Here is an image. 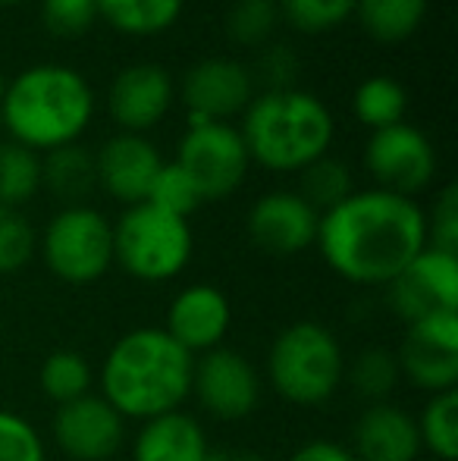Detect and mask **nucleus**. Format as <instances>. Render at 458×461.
Segmentation results:
<instances>
[{
	"mask_svg": "<svg viewBox=\"0 0 458 461\" xmlns=\"http://www.w3.org/2000/svg\"><path fill=\"white\" fill-rule=\"evenodd\" d=\"M280 19L283 16L276 0H232L223 16V29H227L229 41L242 44V48H257V44L270 41Z\"/></svg>",
	"mask_w": 458,
	"mask_h": 461,
	"instance_id": "nucleus-30",
	"label": "nucleus"
},
{
	"mask_svg": "<svg viewBox=\"0 0 458 461\" xmlns=\"http://www.w3.org/2000/svg\"><path fill=\"white\" fill-rule=\"evenodd\" d=\"M92 116V86L67 63H35L22 69L10 79L0 101V120L10 129V139L38 154L79 141Z\"/></svg>",
	"mask_w": 458,
	"mask_h": 461,
	"instance_id": "nucleus-3",
	"label": "nucleus"
},
{
	"mask_svg": "<svg viewBox=\"0 0 458 461\" xmlns=\"http://www.w3.org/2000/svg\"><path fill=\"white\" fill-rule=\"evenodd\" d=\"M166 160L160 158L157 145L148 135L139 132H116L94 154L98 170V188H104L113 201L132 207L148 201L154 179Z\"/></svg>",
	"mask_w": 458,
	"mask_h": 461,
	"instance_id": "nucleus-18",
	"label": "nucleus"
},
{
	"mask_svg": "<svg viewBox=\"0 0 458 461\" xmlns=\"http://www.w3.org/2000/svg\"><path fill=\"white\" fill-rule=\"evenodd\" d=\"M208 461H267V458L257 456V452H214L211 449Z\"/></svg>",
	"mask_w": 458,
	"mask_h": 461,
	"instance_id": "nucleus-39",
	"label": "nucleus"
},
{
	"mask_svg": "<svg viewBox=\"0 0 458 461\" xmlns=\"http://www.w3.org/2000/svg\"><path fill=\"white\" fill-rule=\"evenodd\" d=\"M251 97L255 76L232 57H202L183 76V101L189 116L229 122V116L245 113Z\"/></svg>",
	"mask_w": 458,
	"mask_h": 461,
	"instance_id": "nucleus-16",
	"label": "nucleus"
},
{
	"mask_svg": "<svg viewBox=\"0 0 458 461\" xmlns=\"http://www.w3.org/2000/svg\"><path fill=\"white\" fill-rule=\"evenodd\" d=\"M320 213L299 192H267L245 213L251 245L274 258H295L318 242Z\"/></svg>",
	"mask_w": 458,
	"mask_h": 461,
	"instance_id": "nucleus-14",
	"label": "nucleus"
},
{
	"mask_svg": "<svg viewBox=\"0 0 458 461\" xmlns=\"http://www.w3.org/2000/svg\"><path fill=\"white\" fill-rule=\"evenodd\" d=\"M421 449L440 461L458 458V389L427 395L421 414L415 418Z\"/></svg>",
	"mask_w": 458,
	"mask_h": 461,
	"instance_id": "nucleus-27",
	"label": "nucleus"
},
{
	"mask_svg": "<svg viewBox=\"0 0 458 461\" xmlns=\"http://www.w3.org/2000/svg\"><path fill=\"white\" fill-rule=\"evenodd\" d=\"M41 192V154L19 141H0V204H29Z\"/></svg>",
	"mask_w": 458,
	"mask_h": 461,
	"instance_id": "nucleus-28",
	"label": "nucleus"
},
{
	"mask_svg": "<svg viewBox=\"0 0 458 461\" xmlns=\"http://www.w3.org/2000/svg\"><path fill=\"white\" fill-rule=\"evenodd\" d=\"M386 289L392 314L409 327L434 311H458V255L424 249Z\"/></svg>",
	"mask_w": 458,
	"mask_h": 461,
	"instance_id": "nucleus-13",
	"label": "nucleus"
},
{
	"mask_svg": "<svg viewBox=\"0 0 458 461\" xmlns=\"http://www.w3.org/2000/svg\"><path fill=\"white\" fill-rule=\"evenodd\" d=\"M352 192H355L352 167L346 160L333 158V154H324V158L311 160L305 170H299V194L318 213L343 204Z\"/></svg>",
	"mask_w": 458,
	"mask_h": 461,
	"instance_id": "nucleus-29",
	"label": "nucleus"
},
{
	"mask_svg": "<svg viewBox=\"0 0 458 461\" xmlns=\"http://www.w3.org/2000/svg\"><path fill=\"white\" fill-rule=\"evenodd\" d=\"M44 267L67 285H92L113 267V223L92 204L60 207L38 236Z\"/></svg>",
	"mask_w": 458,
	"mask_h": 461,
	"instance_id": "nucleus-7",
	"label": "nucleus"
},
{
	"mask_svg": "<svg viewBox=\"0 0 458 461\" xmlns=\"http://www.w3.org/2000/svg\"><path fill=\"white\" fill-rule=\"evenodd\" d=\"M41 19L50 35H60V38L85 35L101 19L98 0H41Z\"/></svg>",
	"mask_w": 458,
	"mask_h": 461,
	"instance_id": "nucleus-35",
	"label": "nucleus"
},
{
	"mask_svg": "<svg viewBox=\"0 0 458 461\" xmlns=\"http://www.w3.org/2000/svg\"><path fill=\"white\" fill-rule=\"evenodd\" d=\"M343 383H348L352 393L361 395L367 405H373V402H390V395L396 393L399 383H402L396 352L386 346L361 348L352 361H346Z\"/></svg>",
	"mask_w": 458,
	"mask_h": 461,
	"instance_id": "nucleus-24",
	"label": "nucleus"
},
{
	"mask_svg": "<svg viewBox=\"0 0 458 461\" xmlns=\"http://www.w3.org/2000/svg\"><path fill=\"white\" fill-rule=\"evenodd\" d=\"M195 355L164 333V327H139L122 333L101 361V395L126 420H151L183 411L192 395Z\"/></svg>",
	"mask_w": 458,
	"mask_h": 461,
	"instance_id": "nucleus-2",
	"label": "nucleus"
},
{
	"mask_svg": "<svg viewBox=\"0 0 458 461\" xmlns=\"http://www.w3.org/2000/svg\"><path fill=\"white\" fill-rule=\"evenodd\" d=\"M352 110L371 132L405 122L409 113V92L392 76H367L352 95Z\"/></svg>",
	"mask_w": 458,
	"mask_h": 461,
	"instance_id": "nucleus-26",
	"label": "nucleus"
},
{
	"mask_svg": "<svg viewBox=\"0 0 458 461\" xmlns=\"http://www.w3.org/2000/svg\"><path fill=\"white\" fill-rule=\"evenodd\" d=\"M0 342H4V321H0Z\"/></svg>",
	"mask_w": 458,
	"mask_h": 461,
	"instance_id": "nucleus-42",
	"label": "nucleus"
},
{
	"mask_svg": "<svg viewBox=\"0 0 458 461\" xmlns=\"http://www.w3.org/2000/svg\"><path fill=\"white\" fill-rule=\"evenodd\" d=\"M185 0H98L101 19L122 35L148 38L173 29L183 16Z\"/></svg>",
	"mask_w": 458,
	"mask_h": 461,
	"instance_id": "nucleus-23",
	"label": "nucleus"
},
{
	"mask_svg": "<svg viewBox=\"0 0 458 461\" xmlns=\"http://www.w3.org/2000/svg\"><path fill=\"white\" fill-rule=\"evenodd\" d=\"M6 86H10V79H6L4 69H0V101H4V95H6Z\"/></svg>",
	"mask_w": 458,
	"mask_h": 461,
	"instance_id": "nucleus-40",
	"label": "nucleus"
},
{
	"mask_svg": "<svg viewBox=\"0 0 458 461\" xmlns=\"http://www.w3.org/2000/svg\"><path fill=\"white\" fill-rule=\"evenodd\" d=\"M0 461H48L38 427L10 408H0Z\"/></svg>",
	"mask_w": 458,
	"mask_h": 461,
	"instance_id": "nucleus-34",
	"label": "nucleus"
},
{
	"mask_svg": "<svg viewBox=\"0 0 458 461\" xmlns=\"http://www.w3.org/2000/svg\"><path fill=\"white\" fill-rule=\"evenodd\" d=\"M427 245L458 255V188L453 183L440 188L427 213Z\"/></svg>",
	"mask_w": 458,
	"mask_h": 461,
	"instance_id": "nucleus-36",
	"label": "nucleus"
},
{
	"mask_svg": "<svg viewBox=\"0 0 458 461\" xmlns=\"http://www.w3.org/2000/svg\"><path fill=\"white\" fill-rule=\"evenodd\" d=\"M280 16L299 32H330L355 16L358 0H276Z\"/></svg>",
	"mask_w": 458,
	"mask_h": 461,
	"instance_id": "nucleus-32",
	"label": "nucleus"
},
{
	"mask_svg": "<svg viewBox=\"0 0 458 461\" xmlns=\"http://www.w3.org/2000/svg\"><path fill=\"white\" fill-rule=\"evenodd\" d=\"M41 188H48L63 207L85 204L88 194L98 188V170L94 154L79 141H69L41 158Z\"/></svg>",
	"mask_w": 458,
	"mask_h": 461,
	"instance_id": "nucleus-21",
	"label": "nucleus"
},
{
	"mask_svg": "<svg viewBox=\"0 0 458 461\" xmlns=\"http://www.w3.org/2000/svg\"><path fill=\"white\" fill-rule=\"evenodd\" d=\"M38 386H41L48 402L67 405V402L92 393L94 370L85 355L76 352V348H54V352L44 355L41 367H38Z\"/></svg>",
	"mask_w": 458,
	"mask_h": 461,
	"instance_id": "nucleus-25",
	"label": "nucleus"
},
{
	"mask_svg": "<svg viewBox=\"0 0 458 461\" xmlns=\"http://www.w3.org/2000/svg\"><path fill=\"white\" fill-rule=\"evenodd\" d=\"M396 361L402 380L427 395L458 386V311H434L409 323Z\"/></svg>",
	"mask_w": 458,
	"mask_h": 461,
	"instance_id": "nucleus-9",
	"label": "nucleus"
},
{
	"mask_svg": "<svg viewBox=\"0 0 458 461\" xmlns=\"http://www.w3.org/2000/svg\"><path fill=\"white\" fill-rule=\"evenodd\" d=\"M255 79H261L264 92H276V88H295L299 79V54L289 44H267L257 54V73H251Z\"/></svg>",
	"mask_w": 458,
	"mask_h": 461,
	"instance_id": "nucleus-37",
	"label": "nucleus"
},
{
	"mask_svg": "<svg viewBox=\"0 0 458 461\" xmlns=\"http://www.w3.org/2000/svg\"><path fill=\"white\" fill-rule=\"evenodd\" d=\"M148 201H151L154 207H160V211L176 213V217H183V220H189L192 213L204 204L195 183H192L173 160L160 167L157 179H154L151 192H148Z\"/></svg>",
	"mask_w": 458,
	"mask_h": 461,
	"instance_id": "nucleus-33",
	"label": "nucleus"
},
{
	"mask_svg": "<svg viewBox=\"0 0 458 461\" xmlns=\"http://www.w3.org/2000/svg\"><path fill=\"white\" fill-rule=\"evenodd\" d=\"M346 352L327 323L295 321L274 336L264 361V380L283 402L318 408L339 393L346 376Z\"/></svg>",
	"mask_w": 458,
	"mask_h": 461,
	"instance_id": "nucleus-5",
	"label": "nucleus"
},
{
	"mask_svg": "<svg viewBox=\"0 0 458 461\" xmlns=\"http://www.w3.org/2000/svg\"><path fill=\"white\" fill-rule=\"evenodd\" d=\"M430 0H358V23L373 41L399 44L421 29Z\"/></svg>",
	"mask_w": 458,
	"mask_h": 461,
	"instance_id": "nucleus-22",
	"label": "nucleus"
},
{
	"mask_svg": "<svg viewBox=\"0 0 458 461\" xmlns=\"http://www.w3.org/2000/svg\"><path fill=\"white\" fill-rule=\"evenodd\" d=\"M38 255V230L19 207L0 204V276L19 274Z\"/></svg>",
	"mask_w": 458,
	"mask_h": 461,
	"instance_id": "nucleus-31",
	"label": "nucleus"
},
{
	"mask_svg": "<svg viewBox=\"0 0 458 461\" xmlns=\"http://www.w3.org/2000/svg\"><path fill=\"white\" fill-rule=\"evenodd\" d=\"M16 4H22V0H0V6H16Z\"/></svg>",
	"mask_w": 458,
	"mask_h": 461,
	"instance_id": "nucleus-41",
	"label": "nucleus"
},
{
	"mask_svg": "<svg viewBox=\"0 0 458 461\" xmlns=\"http://www.w3.org/2000/svg\"><path fill=\"white\" fill-rule=\"evenodd\" d=\"M264 393V376L238 348H211L192 365V395L211 418L242 420L255 414Z\"/></svg>",
	"mask_w": 458,
	"mask_h": 461,
	"instance_id": "nucleus-11",
	"label": "nucleus"
},
{
	"mask_svg": "<svg viewBox=\"0 0 458 461\" xmlns=\"http://www.w3.org/2000/svg\"><path fill=\"white\" fill-rule=\"evenodd\" d=\"M348 452L358 461H418L424 449L415 414L396 402H373L355 418Z\"/></svg>",
	"mask_w": 458,
	"mask_h": 461,
	"instance_id": "nucleus-19",
	"label": "nucleus"
},
{
	"mask_svg": "<svg viewBox=\"0 0 458 461\" xmlns=\"http://www.w3.org/2000/svg\"><path fill=\"white\" fill-rule=\"evenodd\" d=\"M364 167L371 179L392 194L415 198L430 188L436 176V148L427 135L411 122H396L371 132L364 145Z\"/></svg>",
	"mask_w": 458,
	"mask_h": 461,
	"instance_id": "nucleus-10",
	"label": "nucleus"
},
{
	"mask_svg": "<svg viewBox=\"0 0 458 461\" xmlns=\"http://www.w3.org/2000/svg\"><path fill=\"white\" fill-rule=\"evenodd\" d=\"M195 236L189 220L154 207L132 204L113 223V264L139 283H166L189 267Z\"/></svg>",
	"mask_w": 458,
	"mask_h": 461,
	"instance_id": "nucleus-6",
	"label": "nucleus"
},
{
	"mask_svg": "<svg viewBox=\"0 0 458 461\" xmlns=\"http://www.w3.org/2000/svg\"><path fill=\"white\" fill-rule=\"evenodd\" d=\"M126 424L101 393H88L57 405L50 433L57 449L69 461H113L126 446Z\"/></svg>",
	"mask_w": 458,
	"mask_h": 461,
	"instance_id": "nucleus-12",
	"label": "nucleus"
},
{
	"mask_svg": "<svg viewBox=\"0 0 458 461\" xmlns=\"http://www.w3.org/2000/svg\"><path fill=\"white\" fill-rule=\"evenodd\" d=\"M208 433L185 411L141 420L132 443V461H208Z\"/></svg>",
	"mask_w": 458,
	"mask_h": 461,
	"instance_id": "nucleus-20",
	"label": "nucleus"
},
{
	"mask_svg": "<svg viewBox=\"0 0 458 461\" xmlns=\"http://www.w3.org/2000/svg\"><path fill=\"white\" fill-rule=\"evenodd\" d=\"M314 249L346 283L390 285L427 249V211L405 194L355 188L320 213Z\"/></svg>",
	"mask_w": 458,
	"mask_h": 461,
	"instance_id": "nucleus-1",
	"label": "nucleus"
},
{
	"mask_svg": "<svg viewBox=\"0 0 458 461\" xmlns=\"http://www.w3.org/2000/svg\"><path fill=\"white\" fill-rule=\"evenodd\" d=\"M173 164L195 183L202 201H223L248 176V148L232 122H189Z\"/></svg>",
	"mask_w": 458,
	"mask_h": 461,
	"instance_id": "nucleus-8",
	"label": "nucleus"
},
{
	"mask_svg": "<svg viewBox=\"0 0 458 461\" xmlns=\"http://www.w3.org/2000/svg\"><path fill=\"white\" fill-rule=\"evenodd\" d=\"M173 97H176V82H173L170 69L164 63L139 60L113 76L107 107H111L120 132L145 135L170 113Z\"/></svg>",
	"mask_w": 458,
	"mask_h": 461,
	"instance_id": "nucleus-15",
	"label": "nucleus"
},
{
	"mask_svg": "<svg viewBox=\"0 0 458 461\" xmlns=\"http://www.w3.org/2000/svg\"><path fill=\"white\" fill-rule=\"evenodd\" d=\"M286 461H358L348 452V446L333 443V439H311V443L299 446Z\"/></svg>",
	"mask_w": 458,
	"mask_h": 461,
	"instance_id": "nucleus-38",
	"label": "nucleus"
},
{
	"mask_svg": "<svg viewBox=\"0 0 458 461\" xmlns=\"http://www.w3.org/2000/svg\"><path fill=\"white\" fill-rule=\"evenodd\" d=\"M232 327V304L227 292L211 283H192L176 292L166 308L164 333L189 355H204L220 348Z\"/></svg>",
	"mask_w": 458,
	"mask_h": 461,
	"instance_id": "nucleus-17",
	"label": "nucleus"
},
{
	"mask_svg": "<svg viewBox=\"0 0 458 461\" xmlns=\"http://www.w3.org/2000/svg\"><path fill=\"white\" fill-rule=\"evenodd\" d=\"M238 132L255 164L274 173H299L330 154L337 120L318 95L276 88L251 97Z\"/></svg>",
	"mask_w": 458,
	"mask_h": 461,
	"instance_id": "nucleus-4",
	"label": "nucleus"
}]
</instances>
